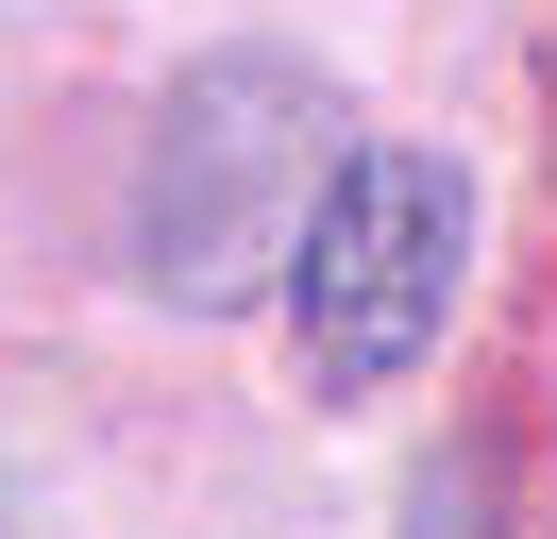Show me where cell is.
<instances>
[{
    "instance_id": "obj_1",
    "label": "cell",
    "mask_w": 557,
    "mask_h": 539,
    "mask_svg": "<svg viewBox=\"0 0 557 539\" xmlns=\"http://www.w3.org/2000/svg\"><path fill=\"white\" fill-rule=\"evenodd\" d=\"M456 253H473L456 168L406 152V135H355V152L321 168L305 253H287V354H305V388H321V404H372L406 354H440Z\"/></svg>"
},
{
    "instance_id": "obj_2",
    "label": "cell",
    "mask_w": 557,
    "mask_h": 539,
    "mask_svg": "<svg viewBox=\"0 0 557 539\" xmlns=\"http://www.w3.org/2000/svg\"><path fill=\"white\" fill-rule=\"evenodd\" d=\"M338 152V101L305 85V67H271V51H237V67H203V85L152 118V287L170 303H237L271 253H305V168Z\"/></svg>"
}]
</instances>
